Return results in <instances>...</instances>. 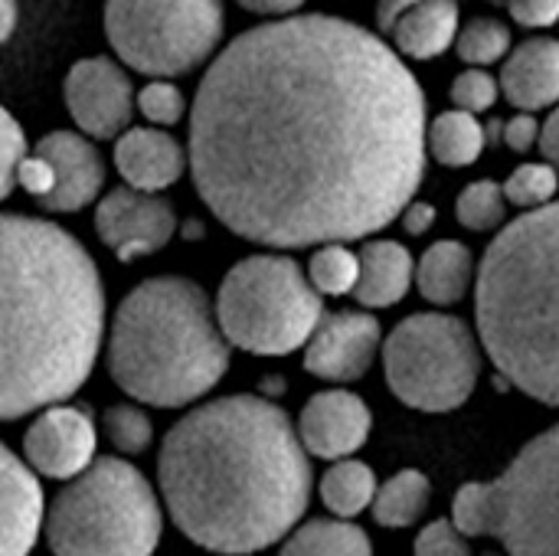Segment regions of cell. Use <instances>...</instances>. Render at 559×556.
Wrapping results in <instances>:
<instances>
[{"mask_svg": "<svg viewBox=\"0 0 559 556\" xmlns=\"http://www.w3.org/2000/svg\"><path fill=\"white\" fill-rule=\"evenodd\" d=\"M540 151H544V161H550L559 170V105H554L550 118L540 125Z\"/></svg>", "mask_w": 559, "mask_h": 556, "instance_id": "40", "label": "cell"}, {"mask_svg": "<svg viewBox=\"0 0 559 556\" xmlns=\"http://www.w3.org/2000/svg\"><path fill=\"white\" fill-rule=\"evenodd\" d=\"M190 177L239 239L314 249L400 220L426 174V95L380 33L292 13L229 39L190 105Z\"/></svg>", "mask_w": 559, "mask_h": 556, "instance_id": "1", "label": "cell"}, {"mask_svg": "<svg viewBox=\"0 0 559 556\" xmlns=\"http://www.w3.org/2000/svg\"><path fill=\"white\" fill-rule=\"evenodd\" d=\"M16 16H20L16 0H0V46L13 36V29H16Z\"/></svg>", "mask_w": 559, "mask_h": 556, "instance_id": "42", "label": "cell"}, {"mask_svg": "<svg viewBox=\"0 0 559 556\" xmlns=\"http://www.w3.org/2000/svg\"><path fill=\"white\" fill-rule=\"evenodd\" d=\"M134 105L147 118V125H157V128H174L190 111L183 88L170 79H151L147 85H141L134 92Z\"/></svg>", "mask_w": 559, "mask_h": 556, "instance_id": "32", "label": "cell"}, {"mask_svg": "<svg viewBox=\"0 0 559 556\" xmlns=\"http://www.w3.org/2000/svg\"><path fill=\"white\" fill-rule=\"evenodd\" d=\"M278 556H373V544L354 521L314 518L288 531Z\"/></svg>", "mask_w": 559, "mask_h": 556, "instance_id": "23", "label": "cell"}, {"mask_svg": "<svg viewBox=\"0 0 559 556\" xmlns=\"http://www.w3.org/2000/svg\"><path fill=\"white\" fill-rule=\"evenodd\" d=\"M449 98H452L455 108L472 111V115H481V111H488V108L498 105V98H501V82H498L488 69L472 66V69H465L462 75L452 79Z\"/></svg>", "mask_w": 559, "mask_h": 556, "instance_id": "33", "label": "cell"}, {"mask_svg": "<svg viewBox=\"0 0 559 556\" xmlns=\"http://www.w3.org/2000/svg\"><path fill=\"white\" fill-rule=\"evenodd\" d=\"M413 556H472V544L452 524V518H439L419 531L413 544Z\"/></svg>", "mask_w": 559, "mask_h": 556, "instance_id": "35", "label": "cell"}, {"mask_svg": "<svg viewBox=\"0 0 559 556\" xmlns=\"http://www.w3.org/2000/svg\"><path fill=\"white\" fill-rule=\"evenodd\" d=\"M540 141V121L534 111H518L508 125H504V144L514 151V154H527L534 151Z\"/></svg>", "mask_w": 559, "mask_h": 556, "instance_id": "37", "label": "cell"}, {"mask_svg": "<svg viewBox=\"0 0 559 556\" xmlns=\"http://www.w3.org/2000/svg\"><path fill=\"white\" fill-rule=\"evenodd\" d=\"M501 95L521 111L559 105V39L534 36L521 43L501 69Z\"/></svg>", "mask_w": 559, "mask_h": 556, "instance_id": "19", "label": "cell"}, {"mask_svg": "<svg viewBox=\"0 0 559 556\" xmlns=\"http://www.w3.org/2000/svg\"><path fill=\"white\" fill-rule=\"evenodd\" d=\"M508 197L498 180H475L455 200V220L472 233H491L508 220Z\"/></svg>", "mask_w": 559, "mask_h": 556, "instance_id": "28", "label": "cell"}, {"mask_svg": "<svg viewBox=\"0 0 559 556\" xmlns=\"http://www.w3.org/2000/svg\"><path fill=\"white\" fill-rule=\"evenodd\" d=\"M488 144V131L478 121V115L449 108L432 118L426 128V147L442 167H472Z\"/></svg>", "mask_w": 559, "mask_h": 556, "instance_id": "24", "label": "cell"}, {"mask_svg": "<svg viewBox=\"0 0 559 556\" xmlns=\"http://www.w3.org/2000/svg\"><path fill=\"white\" fill-rule=\"evenodd\" d=\"M475 324L495 370L559 406V200L511 220L475 272Z\"/></svg>", "mask_w": 559, "mask_h": 556, "instance_id": "4", "label": "cell"}, {"mask_svg": "<svg viewBox=\"0 0 559 556\" xmlns=\"http://www.w3.org/2000/svg\"><path fill=\"white\" fill-rule=\"evenodd\" d=\"M308 279L318 288V295H328V298L354 295L357 279H360V256L347 242L314 246V256L308 262Z\"/></svg>", "mask_w": 559, "mask_h": 556, "instance_id": "27", "label": "cell"}, {"mask_svg": "<svg viewBox=\"0 0 559 556\" xmlns=\"http://www.w3.org/2000/svg\"><path fill=\"white\" fill-rule=\"evenodd\" d=\"M23 157H26V134L20 121L0 105V203L13 193Z\"/></svg>", "mask_w": 559, "mask_h": 556, "instance_id": "34", "label": "cell"}, {"mask_svg": "<svg viewBox=\"0 0 559 556\" xmlns=\"http://www.w3.org/2000/svg\"><path fill=\"white\" fill-rule=\"evenodd\" d=\"M95 233L121 262L147 259L174 239L177 210L160 193L111 187L95 203Z\"/></svg>", "mask_w": 559, "mask_h": 556, "instance_id": "13", "label": "cell"}, {"mask_svg": "<svg viewBox=\"0 0 559 556\" xmlns=\"http://www.w3.org/2000/svg\"><path fill=\"white\" fill-rule=\"evenodd\" d=\"M459 0H419L390 29L393 49L409 59H436L459 39Z\"/></svg>", "mask_w": 559, "mask_h": 556, "instance_id": "21", "label": "cell"}, {"mask_svg": "<svg viewBox=\"0 0 559 556\" xmlns=\"http://www.w3.org/2000/svg\"><path fill=\"white\" fill-rule=\"evenodd\" d=\"M383 370L393 397L419 413L465 406L481 377V341L465 318L419 311L383 341Z\"/></svg>", "mask_w": 559, "mask_h": 556, "instance_id": "9", "label": "cell"}, {"mask_svg": "<svg viewBox=\"0 0 559 556\" xmlns=\"http://www.w3.org/2000/svg\"><path fill=\"white\" fill-rule=\"evenodd\" d=\"M452 524L498 537L508 556H559V426L534 436L495 482H468L452 498Z\"/></svg>", "mask_w": 559, "mask_h": 556, "instance_id": "7", "label": "cell"}, {"mask_svg": "<svg viewBox=\"0 0 559 556\" xmlns=\"http://www.w3.org/2000/svg\"><path fill=\"white\" fill-rule=\"evenodd\" d=\"M16 184L46 213H75L105 190V161L82 131H49L20 161Z\"/></svg>", "mask_w": 559, "mask_h": 556, "instance_id": "11", "label": "cell"}, {"mask_svg": "<svg viewBox=\"0 0 559 556\" xmlns=\"http://www.w3.org/2000/svg\"><path fill=\"white\" fill-rule=\"evenodd\" d=\"M102 20L115 56L151 79L200 69L226 33L223 0H105Z\"/></svg>", "mask_w": 559, "mask_h": 556, "instance_id": "10", "label": "cell"}, {"mask_svg": "<svg viewBox=\"0 0 559 556\" xmlns=\"http://www.w3.org/2000/svg\"><path fill=\"white\" fill-rule=\"evenodd\" d=\"M377 475L367 462H357L354 456L337 459L324 475H321V501L334 518L354 521L357 514H364L373 505L377 495Z\"/></svg>", "mask_w": 559, "mask_h": 556, "instance_id": "26", "label": "cell"}, {"mask_svg": "<svg viewBox=\"0 0 559 556\" xmlns=\"http://www.w3.org/2000/svg\"><path fill=\"white\" fill-rule=\"evenodd\" d=\"M213 308L233 347L255 357H285L308 344L324 315V295L292 256L259 252L223 275Z\"/></svg>", "mask_w": 559, "mask_h": 556, "instance_id": "8", "label": "cell"}, {"mask_svg": "<svg viewBox=\"0 0 559 556\" xmlns=\"http://www.w3.org/2000/svg\"><path fill=\"white\" fill-rule=\"evenodd\" d=\"M216 308L183 275L138 282L108 324V374L134 403L180 410L203 400L229 370Z\"/></svg>", "mask_w": 559, "mask_h": 556, "instance_id": "5", "label": "cell"}, {"mask_svg": "<svg viewBox=\"0 0 559 556\" xmlns=\"http://www.w3.org/2000/svg\"><path fill=\"white\" fill-rule=\"evenodd\" d=\"M115 167L128 187L160 193L187 174L190 157L187 147L177 141V134H170L167 128L128 125L115 138Z\"/></svg>", "mask_w": 559, "mask_h": 556, "instance_id": "17", "label": "cell"}, {"mask_svg": "<svg viewBox=\"0 0 559 556\" xmlns=\"http://www.w3.org/2000/svg\"><path fill=\"white\" fill-rule=\"evenodd\" d=\"M488 556H491V554H488Z\"/></svg>", "mask_w": 559, "mask_h": 556, "instance_id": "43", "label": "cell"}, {"mask_svg": "<svg viewBox=\"0 0 559 556\" xmlns=\"http://www.w3.org/2000/svg\"><path fill=\"white\" fill-rule=\"evenodd\" d=\"M62 95L75 128L92 141L118 138L138 111L128 66L115 62L111 56L79 59L66 75Z\"/></svg>", "mask_w": 559, "mask_h": 556, "instance_id": "12", "label": "cell"}, {"mask_svg": "<svg viewBox=\"0 0 559 556\" xmlns=\"http://www.w3.org/2000/svg\"><path fill=\"white\" fill-rule=\"evenodd\" d=\"M455 49H459V59H465L468 66L488 69L511 52V26L495 16H478L459 33Z\"/></svg>", "mask_w": 559, "mask_h": 556, "instance_id": "29", "label": "cell"}, {"mask_svg": "<svg viewBox=\"0 0 559 556\" xmlns=\"http://www.w3.org/2000/svg\"><path fill=\"white\" fill-rule=\"evenodd\" d=\"M419 0H377V26L383 29V33H390L393 26H396V20L409 10V7H416Z\"/></svg>", "mask_w": 559, "mask_h": 556, "instance_id": "41", "label": "cell"}, {"mask_svg": "<svg viewBox=\"0 0 559 556\" xmlns=\"http://www.w3.org/2000/svg\"><path fill=\"white\" fill-rule=\"evenodd\" d=\"M43 534L52 556H154L164 505L138 465L105 456L52 495Z\"/></svg>", "mask_w": 559, "mask_h": 556, "instance_id": "6", "label": "cell"}, {"mask_svg": "<svg viewBox=\"0 0 559 556\" xmlns=\"http://www.w3.org/2000/svg\"><path fill=\"white\" fill-rule=\"evenodd\" d=\"M105 282L59 223L0 213V423L62 403L92 377Z\"/></svg>", "mask_w": 559, "mask_h": 556, "instance_id": "3", "label": "cell"}, {"mask_svg": "<svg viewBox=\"0 0 559 556\" xmlns=\"http://www.w3.org/2000/svg\"><path fill=\"white\" fill-rule=\"evenodd\" d=\"M475 256L465 242L459 239H439L432 242L423 259L416 262V288L426 301L439 305V308H452L459 305L472 285H475Z\"/></svg>", "mask_w": 559, "mask_h": 556, "instance_id": "22", "label": "cell"}, {"mask_svg": "<svg viewBox=\"0 0 559 556\" xmlns=\"http://www.w3.org/2000/svg\"><path fill=\"white\" fill-rule=\"evenodd\" d=\"M501 187H504V197L511 206L534 210V206H544L557 197L559 170L550 161H531V164L514 167Z\"/></svg>", "mask_w": 559, "mask_h": 556, "instance_id": "31", "label": "cell"}, {"mask_svg": "<svg viewBox=\"0 0 559 556\" xmlns=\"http://www.w3.org/2000/svg\"><path fill=\"white\" fill-rule=\"evenodd\" d=\"M46 501L26 459L0 442V556H29L43 534Z\"/></svg>", "mask_w": 559, "mask_h": 556, "instance_id": "18", "label": "cell"}, {"mask_svg": "<svg viewBox=\"0 0 559 556\" xmlns=\"http://www.w3.org/2000/svg\"><path fill=\"white\" fill-rule=\"evenodd\" d=\"M360 279L354 298L367 311L393 308L406 298L416 282V259L396 239H370L360 246Z\"/></svg>", "mask_w": 559, "mask_h": 556, "instance_id": "20", "label": "cell"}, {"mask_svg": "<svg viewBox=\"0 0 559 556\" xmlns=\"http://www.w3.org/2000/svg\"><path fill=\"white\" fill-rule=\"evenodd\" d=\"M98 433L95 419L85 406L52 403L36 413L23 436V459L26 465L56 482H69L95 462Z\"/></svg>", "mask_w": 559, "mask_h": 556, "instance_id": "14", "label": "cell"}, {"mask_svg": "<svg viewBox=\"0 0 559 556\" xmlns=\"http://www.w3.org/2000/svg\"><path fill=\"white\" fill-rule=\"evenodd\" d=\"M105 439L121 452V456H141L154 442V423L151 416L134 406V403H115L102 416Z\"/></svg>", "mask_w": 559, "mask_h": 556, "instance_id": "30", "label": "cell"}, {"mask_svg": "<svg viewBox=\"0 0 559 556\" xmlns=\"http://www.w3.org/2000/svg\"><path fill=\"white\" fill-rule=\"evenodd\" d=\"M383 344L380 321L370 311H331L305 344V370L328 383H354L367 377Z\"/></svg>", "mask_w": 559, "mask_h": 556, "instance_id": "15", "label": "cell"}, {"mask_svg": "<svg viewBox=\"0 0 559 556\" xmlns=\"http://www.w3.org/2000/svg\"><path fill=\"white\" fill-rule=\"evenodd\" d=\"M400 220H403V229H406L409 236H426V233L436 226V206L413 197V200L406 203V210L400 213Z\"/></svg>", "mask_w": 559, "mask_h": 556, "instance_id": "38", "label": "cell"}, {"mask_svg": "<svg viewBox=\"0 0 559 556\" xmlns=\"http://www.w3.org/2000/svg\"><path fill=\"white\" fill-rule=\"evenodd\" d=\"M242 10H249V13H262V16H292V13H298L308 0H236Z\"/></svg>", "mask_w": 559, "mask_h": 556, "instance_id": "39", "label": "cell"}, {"mask_svg": "<svg viewBox=\"0 0 559 556\" xmlns=\"http://www.w3.org/2000/svg\"><path fill=\"white\" fill-rule=\"evenodd\" d=\"M432 498V482L426 478V472L419 469H403L396 472L390 482H383L373 495L370 514L380 528L390 531H403L409 524H416Z\"/></svg>", "mask_w": 559, "mask_h": 556, "instance_id": "25", "label": "cell"}, {"mask_svg": "<svg viewBox=\"0 0 559 556\" xmlns=\"http://www.w3.org/2000/svg\"><path fill=\"white\" fill-rule=\"evenodd\" d=\"M511 16L527 29H544L559 23V0H511Z\"/></svg>", "mask_w": 559, "mask_h": 556, "instance_id": "36", "label": "cell"}, {"mask_svg": "<svg viewBox=\"0 0 559 556\" xmlns=\"http://www.w3.org/2000/svg\"><path fill=\"white\" fill-rule=\"evenodd\" d=\"M295 429H298V439L308 456L337 462L367 446L373 416H370V406L357 393L337 387V390L314 393L305 403Z\"/></svg>", "mask_w": 559, "mask_h": 556, "instance_id": "16", "label": "cell"}, {"mask_svg": "<svg viewBox=\"0 0 559 556\" xmlns=\"http://www.w3.org/2000/svg\"><path fill=\"white\" fill-rule=\"evenodd\" d=\"M295 423L265 397L193 406L157 456L164 514L210 554H259L308 514L314 475Z\"/></svg>", "mask_w": 559, "mask_h": 556, "instance_id": "2", "label": "cell"}]
</instances>
